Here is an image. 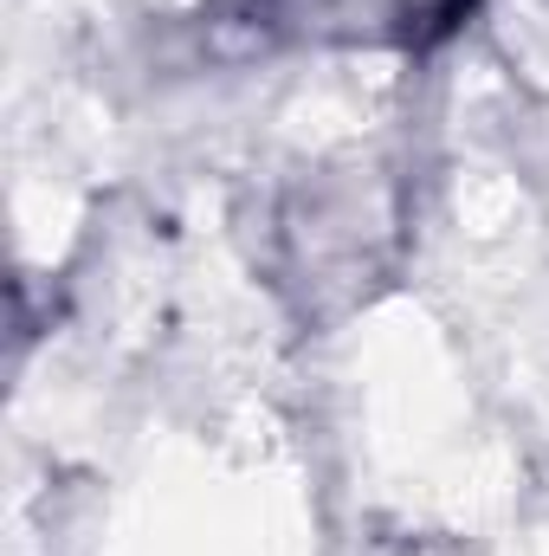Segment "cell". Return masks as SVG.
<instances>
[{
  "instance_id": "cell-1",
  "label": "cell",
  "mask_w": 549,
  "mask_h": 556,
  "mask_svg": "<svg viewBox=\"0 0 549 556\" xmlns=\"http://www.w3.org/2000/svg\"><path fill=\"white\" fill-rule=\"evenodd\" d=\"M266 20H284L317 39H369V46H433L459 33L472 0H259Z\"/></svg>"
}]
</instances>
